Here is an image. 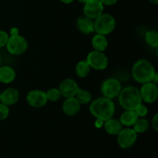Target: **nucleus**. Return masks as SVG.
<instances>
[{
    "label": "nucleus",
    "instance_id": "e433bc0d",
    "mask_svg": "<svg viewBox=\"0 0 158 158\" xmlns=\"http://www.w3.org/2000/svg\"><path fill=\"white\" fill-rule=\"evenodd\" d=\"M0 65H1V57H0Z\"/></svg>",
    "mask_w": 158,
    "mask_h": 158
},
{
    "label": "nucleus",
    "instance_id": "6e6552de",
    "mask_svg": "<svg viewBox=\"0 0 158 158\" xmlns=\"http://www.w3.org/2000/svg\"><path fill=\"white\" fill-rule=\"evenodd\" d=\"M117 143L123 149H128L134 145L138 134L133 128H123L117 134Z\"/></svg>",
    "mask_w": 158,
    "mask_h": 158
},
{
    "label": "nucleus",
    "instance_id": "5701e85b",
    "mask_svg": "<svg viewBox=\"0 0 158 158\" xmlns=\"http://www.w3.org/2000/svg\"><path fill=\"white\" fill-rule=\"evenodd\" d=\"M145 42L152 48L158 47V32L156 30H148L145 33Z\"/></svg>",
    "mask_w": 158,
    "mask_h": 158
},
{
    "label": "nucleus",
    "instance_id": "f704fd0d",
    "mask_svg": "<svg viewBox=\"0 0 158 158\" xmlns=\"http://www.w3.org/2000/svg\"><path fill=\"white\" fill-rule=\"evenodd\" d=\"M77 1H78L79 2H80V3H83V4H85V3H86V2L88 1V0H77Z\"/></svg>",
    "mask_w": 158,
    "mask_h": 158
},
{
    "label": "nucleus",
    "instance_id": "72a5a7b5",
    "mask_svg": "<svg viewBox=\"0 0 158 158\" xmlns=\"http://www.w3.org/2000/svg\"><path fill=\"white\" fill-rule=\"evenodd\" d=\"M148 1H149L150 2L153 3V4H155V5H157L158 3V0H148Z\"/></svg>",
    "mask_w": 158,
    "mask_h": 158
},
{
    "label": "nucleus",
    "instance_id": "4468645a",
    "mask_svg": "<svg viewBox=\"0 0 158 158\" xmlns=\"http://www.w3.org/2000/svg\"><path fill=\"white\" fill-rule=\"evenodd\" d=\"M19 99V91L13 87H9L1 93V103L12 106L18 103Z\"/></svg>",
    "mask_w": 158,
    "mask_h": 158
},
{
    "label": "nucleus",
    "instance_id": "412c9836",
    "mask_svg": "<svg viewBox=\"0 0 158 158\" xmlns=\"http://www.w3.org/2000/svg\"><path fill=\"white\" fill-rule=\"evenodd\" d=\"M75 97L77 99L79 103L81 105L89 104L93 99L92 94H91L89 91L86 90V89H81V88H79Z\"/></svg>",
    "mask_w": 158,
    "mask_h": 158
},
{
    "label": "nucleus",
    "instance_id": "aec40b11",
    "mask_svg": "<svg viewBox=\"0 0 158 158\" xmlns=\"http://www.w3.org/2000/svg\"><path fill=\"white\" fill-rule=\"evenodd\" d=\"M90 66H89L86 60H80L77 63L75 67V72L77 76L80 78H85L90 73Z\"/></svg>",
    "mask_w": 158,
    "mask_h": 158
},
{
    "label": "nucleus",
    "instance_id": "c756f323",
    "mask_svg": "<svg viewBox=\"0 0 158 158\" xmlns=\"http://www.w3.org/2000/svg\"><path fill=\"white\" fill-rule=\"evenodd\" d=\"M103 123H104V121H103V120H100V119H96L94 125H95V127L97 128L100 129V128H102L103 127Z\"/></svg>",
    "mask_w": 158,
    "mask_h": 158
},
{
    "label": "nucleus",
    "instance_id": "0eeeda50",
    "mask_svg": "<svg viewBox=\"0 0 158 158\" xmlns=\"http://www.w3.org/2000/svg\"><path fill=\"white\" fill-rule=\"evenodd\" d=\"M121 89V83L115 78L106 79L101 85V93L103 94V96L111 100H114L118 97Z\"/></svg>",
    "mask_w": 158,
    "mask_h": 158
},
{
    "label": "nucleus",
    "instance_id": "2f4dec72",
    "mask_svg": "<svg viewBox=\"0 0 158 158\" xmlns=\"http://www.w3.org/2000/svg\"><path fill=\"white\" fill-rule=\"evenodd\" d=\"M151 82H152V83H155V84H157V82H158V75H157V73H155V74H154V77H153L152 80H151Z\"/></svg>",
    "mask_w": 158,
    "mask_h": 158
},
{
    "label": "nucleus",
    "instance_id": "6ab92c4d",
    "mask_svg": "<svg viewBox=\"0 0 158 158\" xmlns=\"http://www.w3.org/2000/svg\"><path fill=\"white\" fill-rule=\"evenodd\" d=\"M137 119H138V116L136 114L135 111L127 110L121 114L119 120L123 126L131 127L134 126Z\"/></svg>",
    "mask_w": 158,
    "mask_h": 158
},
{
    "label": "nucleus",
    "instance_id": "a878e982",
    "mask_svg": "<svg viewBox=\"0 0 158 158\" xmlns=\"http://www.w3.org/2000/svg\"><path fill=\"white\" fill-rule=\"evenodd\" d=\"M9 115V106L0 102V120H6Z\"/></svg>",
    "mask_w": 158,
    "mask_h": 158
},
{
    "label": "nucleus",
    "instance_id": "2eb2a0df",
    "mask_svg": "<svg viewBox=\"0 0 158 158\" xmlns=\"http://www.w3.org/2000/svg\"><path fill=\"white\" fill-rule=\"evenodd\" d=\"M77 27L83 34H90L94 32V20L86 16H80L77 20Z\"/></svg>",
    "mask_w": 158,
    "mask_h": 158
},
{
    "label": "nucleus",
    "instance_id": "dca6fc26",
    "mask_svg": "<svg viewBox=\"0 0 158 158\" xmlns=\"http://www.w3.org/2000/svg\"><path fill=\"white\" fill-rule=\"evenodd\" d=\"M103 128L105 131L110 135H117L120 131L123 129V125L121 124L119 120L111 117L105 120L103 123Z\"/></svg>",
    "mask_w": 158,
    "mask_h": 158
},
{
    "label": "nucleus",
    "instance_id": "7ed1b4c3",
    "mask_svg": "<svg viewBox=\"0 0 158 158\" xmlns=\"http://www.w3.org/2000/svg\"><path fill=\"white\" fill-rule=\"evenodd\" d=\"M117 97L119 103L125 110H134L143 102L140 97V89L135 86H130L121 89Z\"/></svg>",
    "mask_w": 158,
    "mask_h": 158
},
{
    "label": "nucleus",
    "instance_id": "f257e3e1",
    "mask_svg": "<svg viewBox=\"0 0 158 158\" xmlns=\"http://www.w3.org/2000/svg\"><path fill=\"white\" fill-rule=\"evenodd\" d=\"M89 109L90 114L96 119L105 121L113 117L115 113V104L111 99L100 97L90 102Z\"/></svg>",
    "mask_w": 158,
    "mask_h": 158
},
{
    "label": "nucleus",
    "instance_id": "a211bd4d",
    "mask_svg": "<svg viewBox=\"0 0 158 158\" xmlns=\"http://www.w3.org/2000/svg\"><path fill=\"white\" fill-rule=\"evenodd\" d=\"M92 46L94 50L100 51V52H104L108 47V40L106 35H101V34L96 33L92 38Z\"/></svg>",
    "mask_w": 158,
    "mask_h": 158
},
{
    "label": "nucleus",
    "instance_id": "1a4fd4ad",
    "mask_svg": "<svg viewBox=\"0 0 158 158\" xmlns=\"http://www.w3.org/2000/svg\"><path fill=\"white\" fill-rule=\"evenodd\" d=\"M140 94L142 101L147 103H154L158 97V87L157 84L152 82L143 83L140 89Z\"/></svg>",
    "mask_w": 158,
    "mask_h": 158
},
{
    "label": "nucleus",
    "instance_id": "9d476101",
    "mask_svg": "<svg viewBox=\"0 0 158 158\" xmlns=\"http://www.w3.org/2000/svg\"><path fill=\"white\" fill-rule=\"evenodd\" d=\"M26 101L32 107L41 108L46 106L48 100L45 91L41 89H32L26 95Z\"/></svg>",
    "mask_w": 158,
    "mask_h": 158
},
{
    "label": "nucleus",
    "instance_id": "9b49d317",
    "mask_svg": "<svg viewBox=\"0 0 158 158\" xmlns=\"http://www.w3.org/2000/svg\"><path fill=\"white\" fill-rule=\"evenodd\" d=\"M103 9L104 6L100 0H88L83 6V14L85 16L94 20L103 13Z\"/></svg>",
    "mask_w": 158,
    "mask_h": 158
},
{
    "label": "nucleus",
    "instance_id": "f03ea898",
    "mask_svg": "<svg viewBox=\"0 0 158 158\" xmlns=\"http://www.w3.org/2000/svg\"><path fill=\"white\" fill-rule=\"evenodd\" d=\"M155 73V69L152 63L145 59H140L136 61L131 69L133 79L141 84L151 82Z\"/></svg>",
    "mask_w": 158,
    "mask_h": 158
},
{
    "label": "nucleus",
    "instance_id": "cd10ccee",
    "mask_svg": "<svg viewBox=\"0 0 158 158\" xmlns=\"http://www.w3.org/2000/svg\"><path fill=\"white\" fill-rule=\"evenodd\" d=\"M151 126L155 131H158V114H155L151 120Z\"/></svg>",
    "mask_w": 158,
    "mask_h": 158
},
{
    "label": "nucleus",
    "instance_id": "b1692460",
    "mask_svg": "<svg viewBox=\"0 0 158 158\" xmlns=\"http://www.w3.org/2000/svg\"><path fill=\"white\" fill-rule=\"evenodd\" d=\"M46 98L48 101L56 102L61 98V94L58 88H51L46 92Z\"/></svg>",
    "mask_w": 158,
    "mask_h": 158
},
{
    "label": "nucleus",
    "instance_id": "f3484780",
    "mask_svg": "<svg viewBox=\"0 0 158 158\" xmlns=\"http://www.w3.org/2000/svg\"><path fill=\"white\" fill-rule=\"evenodd\" d=\"M16 73L9 66H0V83L9 84L15 80Z\"/></svg>",
    "mask_w": 158,
    "mask_h": 158
},
{
    "label": "nucleus",
    "instance_id": "393cba45",
    "mask_svg": "<svg viewBox=\"0 0 158 158\" xmlns=\"http://www.w3.org/2000/svg\"><path fill=\"white\" fill-rule=\"evenodd\" d=\"M134 111L137 114L138 117H145L148 114V107H147L146 105L143 104V103H140V105H138L137 108L134 110Z\"/></svg>",
    "mask_w": 158,
    "mask_h": 158
},
{
    "label": "nucleus",
    "instance_id": "423d86ee",
    "mask_svg": "<svg viewBox=\"0 0 158 158\" xmlns=\"http://www.w3.org/2000/svg\"><path fill=\"white\" fill-rule=\"evenodd\" d=\"M86 60L91 69L95 70H104L109 64V60L106 54L94 49L88 53Z\"/></svg>",
    "mask_w": 158,
    "mask_h": 158
},
{
    "label": "nucleus",
    "instance_id": "39448f33",
    "mask_svg": "<svg viewBox=\"0 0 158 158\" xmlns=\"http://www.w3.org/2000/svg\"><path fill=\"white\" fill-rule=\"evenodd\" d=\"M28 42L20 35H9L6 46L7 51L14 56H19L24 53L28 49Z\"/></svg>",
    "mask_w": 158,
    "mask_h": 158
},
{
    "label": "nucleus",
    "instance_id": "7c9ffc66",
    "mask_svg": "<svg viewBox=\"0 0 158 158\" xmlns=\"http://www.w3.org/2000/svg\"><path fill=\"white\" fill-rule=\"evenodd\" d=\"M19 35V31L17 27H12L10 29V35Z\"/></svg>",
    "mask_w": 158,
    "mask_h": 158
},
{
    "label": "nucleus",
    "instance_id": "20e7f679",
    "mask_svg": "<svg viewBox=\"0 0 158 158\" xmlns=\"http://www.w3.org/2000/svg\"><path fill=\"white\" fill-rule=\"evenodd\" d=\"M94 32L101 35H108L116 28V19L110 14L102 13L94 19Z\"/></svg>",
    "mask_w": 158,
    "mask_h": 158
},
{
    "label": "nucleus",
    "instance_id": "bb28decb",
    "mask_svg": "<svg viewBox=\"0 0 158 158\" xmlns=\"http://www.w3.org/2000/svg\"><path fill=\"white\" fill-rule=\"evenodd\" d=\"M9 35L3 30H0V48L6 46Z\"/></svg>",
    "mask_w": 158,
    "mask_h": 158
},
{
    "label": "nucleus",
    "instance_id": "4be33fe9",
    "mask_svg": "<svg viewBox=\"0 0 158 158\" xmlns=\"http://www.w3.org/2000/svg\"><path fill=\"white\" fill-rule=\"evenodd\" d=\"M133 127H134L133 129L136 131L137 134H143L149 129L150 123L144 117H138V119H137V121L135 122Z\"/></svg>",
    "mask_w": 158,
    "mask_h": 158
},
{
    "label": "nucleus",
    "instance_id": "c9c22d12",
    "mask_svg": "<svg viewBox=\"0 0 158 158\" xmlns=\"http://www.w3.org/2000/svg\"><path fill=\"white\" fill-rule=\"evenodd\" d=\"M0 102H1V92H0Z\"/></svg>",
    "mask_w": 158,
    "mask_h": 158
},
{
    "label": "nucleus",
    "instance_id": "473e14b6",
    "mask_svg": "<svg viewBox=\"0 0 158 158\" xmlns=\"http://www.w3.org/2000/svg\"><path fill=\"white\" fill-rule=\"evenodd\" d=\"M60 1L62 2L63 3H64V4H70V3L73 2L74 0H60Z\"/></svg>",
    "mask_w": 158,
    "mask_h": 158
},
{
    "label": "nucleus",
    "instance_id": "f8f14e48",
    "mask_svg": "<svg viewBox=\"0 0 158 158\" xmlns=\"http://www.w3.org/2000/svg\"><path fill=\"white\" fill-rule=\"evenodd\" d=\"M79 86L77 82L70 78L65 79L62 80L59 85V90L61 94L62 97L65 98L75 97L79 89Z\"/></svg>",
    "mask_w": 158,
    "mask_h": 158
},
{
    "label": "nucleus",
    "instance_id": "c85d7f7f",
    "mask_svg": "<svg viewBox=\"0 0 158 158\" xmlns=\"http://www.w3.org/2000/svg\"><path fill=\"white\" fill-rule=\"evenodd\" d=\"M103 6H114L118 0H100Z\"/></svg>",
    "mask_w": 158,
    "mask_h": 158
},
{
    "label": "nucleus",
    "instance_id": "ddd939ff",
    "mask_svg": "<svg viewBox=\"0 0 158 158\" xmlns=\"http://www.w3.org/2000/svg\"><path fill=\"white\" fill-rule=\"evenodd\" d=\"M81 104L75 97L66 98L62 106L63 113L69 117L76 116L80 110Z\"/></svg>",
    "mask_w": 158,
    "mask_h": 158
}]
</instances>
